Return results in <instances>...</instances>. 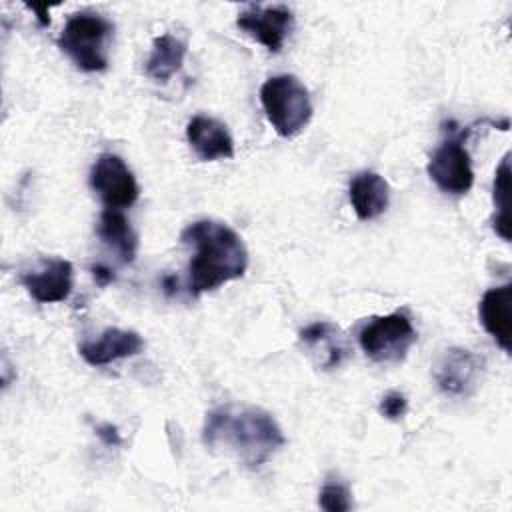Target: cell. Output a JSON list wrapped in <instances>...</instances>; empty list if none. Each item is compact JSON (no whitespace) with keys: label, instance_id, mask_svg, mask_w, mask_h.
Returning a JSON list of instances; mask_svg holds the SVG:
<instances>
[{"label":"cell","instance_id":"14","mask_svg":"<svg viewBox=\"0 0 512 512\" xmlns=\"http://www.w3.org/2000/svg\"><path fill=\"white\" fill-rule=\"evenodd\" d=\"M348 198L358 220L368 222L386 212L390 202V188L378 172L364 170L350 180Z\"/></svg>","mask_w":512,"mask_h":512},{"label":"cell","instance_id":"15","mask_svg":"<svg viewBox=\"0 0 512 512\" xmlns=\"http://www.w3.org/2000/svg\"><path fill=\"white\" fill-rule=\"evenodd\" d=\"M96 234L102 244L112 248L124 264L134 262L138 252V234L122 210L104 208L96 224Z\"/></svg>","mask_w":512,"mask_h":512},{"label":"cell","instance_id":"18","mask_svg":"<svg viewBox=\"0 0 512 512\" xmlns=\"http://www.w3.org/2000/svg\"><path fill=\"white\" fill-rule=\"evenodd\" d=\"M494 208L496 216L492 220L494 232L504 240L510 242V214H508V204H510V154L502 158V162L496 168L494 174Z\"/></svg>","mask_w":512,"mask_h":512},{"label":"cell","instance_id":"10","mask_svg":"<svg viewBox=\"0 0 512 512\" xmlns=\"http://www.w3.org/2000/svg\"><path fill=\"white\" fill-rule=\"evenodd\" d=\"M236 26L246 36L262 44L268 52L276 54L282 50L286 38L294 28V14L288 6H282V4H274V6L252 4L238 14Z\"/></svg>","mask_w":512,"mask_h":512},{"label":"cell","instance_id":"19","mask_svg":"<svg viewBox=\"0 0 512 512\" xmlns=\"http://www.w3.org/2000/svg\"><path fill=\"white\" fill-rule=\"evenodd\" d=\"M318 506L326 512H348L352 510V494L346 484L328 480L318 492Z\"/></svg>","mask_w":512,"mask_h":512},{"label":"cell","instance_id":"2","mask_svg":"<svg viewBox=\"0 0 512 512\" xmlns=\"http://www.w3.org/2000/svg\"><path fill=\"white\" fill-rule=\"evenodd\" d=\"M180 242L194 248L188 264V292L198 296L238 280L248 268V248L242 236L224 222L202 218L180 232Z\"/></svg>","mask_w":512,"mask_h":512},{"label":"cell","instance_id":"11","mask_svg":"<svg viewBox=\"0 0 512 512\" xmlns=\"http://www.w3.org/2000/svg\"><path fill=\"white\" fill-rule=\"evenodd\" d=\"M186 140L196 156L204 162L226 160L234 156V140L226 124L206 116L196 114L186 124Z\"/></svg>","mask_w":512,"mask_h":512},{"label":"cell","instance_id":"4","mask_svg":"<svg viewBox=\"0 0 512 512\" xmlns=\"http://www.w3.org/2000/svg\"><path fill=\"white\" fill-rule=\"evenodd\" d=\"M260 104L270 126L282 138L300 134L314 112L308 88L294 74L270 76L260 86Z\"/></svg>","mask_w":512,"mask_h":512},{"label":"cell","instance_id":"3","mask_svg":"<svg viewBox=\"0 0 512 512\" xmlns=\"http://www.w3.org/2000/svg\"><path fill=\"white\" fill-rule=\"evenodd\" d=\"M114 34V24L90 10L68 16L60 36L58 48L82 72H102L108 68V48Z\"/></svg>","mask_w":512,"mask_h":512},{"label":"cell","instance_id":"1","mask_svg":"<svg viewBox=\"0 0 512 512\" xmlns=\"http://www.w3.org/2000/svg\"><path fill=\"white\" fill-rule=\"evenodd\" d=\"M202 442L212 452L234 456L248 468H260L286 444V438L268 410L230 402L206 414Z\"/></svg>","mask_w":512,"mask_h":512},{"label":"cell","instance_id":"6","mask_svg":"<svg viewBox=\"0 0 512 512\" xmlns=\"http://www.w3.org/2000/svg\"><path fill=\"white\" fill-rule=\"evenodd\" d=\"M362 352L380 364L402 362L416 342V330L406 312L376 316L358 332Z\"/></svg>","mask_w":512,"mask_h":512},{"label":"cell","instance_id":"16","mask_svg":"<svg viewBox=\"0 0 512 512\" xmlns=\"http://www.w3.org/2000/svg\"><path fill=\"white\" fill-rule=\"evenodd\" d=\"M300 342L318 356V362L322 368L330 370L340 366L344 356L348 354L340 330L330 322H314L300 330L298 334Z\"/></svg>","mask_w":512,"mask_h":512},{"label":"cell","instance_id":"5","mask_svg":"<svg viewBox=\"0 0 512 512\" xmlns=\"http://www.w3.org/2000/svg\"><path fill=\"white\" fill-rule=\"evenodd\" d=\"M472 132V126L450 128L448 136L432 152L426 172L430 180L450 196H464L474 184L472 158L466 148V140Z\"/></svg>","mask_w":512,"mask_h":512},{"label":"cell","instance_id":"12","mask_svg":"<svg viewBox=\"0 0 512 512\" xmlns=\"http://www.w3.org/2000/svg\"><path fill=\"white\" fill-rule=\"evenodd\" d=\"M144 348V340L134 330L106 328L98 338L86 340L78 346L80 356L90 366H106L122 358L138 356Z\"/></svg>","mask_w":512,"mask_h":512},{"label":"cell","instance_id":"20","mask_svg":"<svg viewBox=\"0 0 512 512\" xmlns=\"http://www.w3.org/2000/svg\"><path fill=\"white\" fill-rule=\"evenodd\" d=\"M378 412L386 418V420H400L406 412H408V400L402 392L398 390H390L380 398L378 404Z\"/></svg>","mask_w":512,"mask_h":512},{"label":"cell","instance_id":"22","mask_svg":"<svg viewBox=\"0 0 512 512\" xmlns=\"http://www.w3.org/2000/svg\"><path fill=\"white\" fill-rule=\"evenodd\" d=\"M92 276H94V280H96L100 286H106V284H110V282L114 280L112 270L106 268V266H102V264L92 266Z\"/></svg>","mask_w":512,"mask_h":512},{"label":"cell","instance_id":"17","mask_svg":"<svg viewBox=\"0 0 512 512\" xmlns=\"http://www.w3.org/2000/svg\"><path fill=\"white\" fill-rule=\"evenodd\" d=\"M186 58V42L174 34L156 36L150 48V54L144 62L146 76L156 82L170 80L184 64Z\"/></svg>","mask_w":512,"mask_h":512},{"label":"cell","instance_id":"21","mask_svg":"<svg viewBox=\"0 0 512 512\" xmlns=\"http://www.w3.org/2000/svg\"><path fill=\"white\" fill-rule=\"evenodd\" d=\"M94 432H96V436H98L106 446H110V448L122 444V436H120L118 428H116L114 424H110V422L96 424V426H94Z\"/></svg>","mask_w":512,"mask_h":512},{"label":"cell","instance_id":"9","mask_svg":"<svg viewBox=\"0 0 512 512\" xmlns=\"http://www.w3.org/2000/svg\"><path fill=\"white\" fill-rule=\"evenodd\" d=\"M20 284L38 304L64 302L74 286L72 262L58 256H42L32 268L20 272Z\"/></svg>","mask_w":512,"mask_h":512},{"label":"cell","instance_id":"8","mask_svg":"<svg viewBox=\"0 0 512 512\" xmlns=\"http://www.w3.org/2000/svg\"><path fill=\"white\" fill-rule=\"evenodd\" d=\"M484 358L460 346L444 350L434 366V380L442 394L450 398L470 396L482 378Z\"/></svg>","mask_w":512,"mask_h":512},{"label":"cell","instance_id":"7","mask_svg":"<svg viewBox=\"0 0 512 512\" xmlns=\"http://www.w3.org/2000/svg\"><path fill=\"white\" fill-rule=\"evenodd\" d=\"M88 182L102 200L104 208L124 210L132 206L140 196L134 172L118 154L112 152H104L94 160Z\"/></svg>","mask_w":512,"mask_h":512},{"label":"cell","instance_id":"13","mask_svg":"<svg viewBox=\"0 0 512 512\" xmlns=\"http://www.w3.org/2000/svg\"><path fill=\"white\" fill-rule=\"evenodd\" d=\"M510 306H512V284H500L488 288L478 304V318L482 328L492 336V340L510 354L512 350V322H510Z\"/></svg>","mask_w":512,"mask_h":512}]
</instances>
